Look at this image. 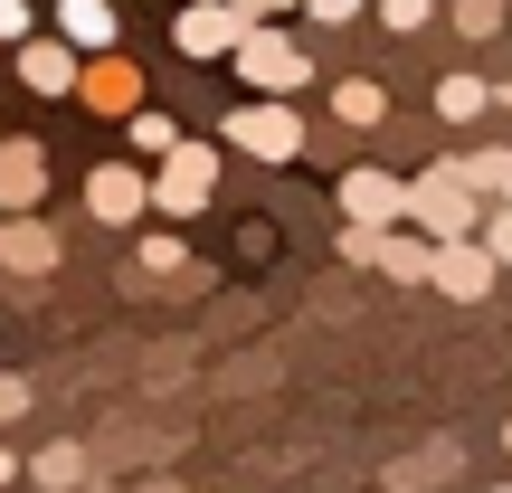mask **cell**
<instances>
[{
	"instance_id": "cell-20",
	"label": "cell",
	"mask_w": 512,
	"mask_h": 493,
	"mask_svg": "<svg viewBox=\"0 0 512 493\" xmlns=\"http://www.w3.org/2000/svg\"><path fill=\"white\" fill-rule=\"evenodd\" d=\"M143 266H152V275H181V266H190V247L171 238V228H152V238H143Z\"/></svg>"
},
{
	"instance_id": "cell-18",
	"label": "cell",
	"mask_w": 512,
	"mask_h": 493,
	"mask_svg": "<svg viewBox=\"0 0 512 493\" xmlns=\"http://www.w3.org/2000/svg\"><path fill=\"white\" fill-rule=\"evenodd\" d=\"M124 133H133V152H152V162L181 143V124H171V114H152V105H133V114H124Z\"/></svg>"
},
{
	"instance_id": "cell-11",
	"label": "cell",
	"mask_w": 512,
	"mask_h": 493,
	"mask_svg": "<svg viewBox=\"0 0 512 493\" xmlns=\"http://www.w3.org/2000/svg\"><path fill=\"white\" fill-rule=\"evenodd\" d=\"M38 200H48V143L10 133L0 143V209H38Z\"/></svg>"
},
{
	"instance_id": "cell-25",
	"label": "cell",
	"mask_w": 512,
	"mask_h": 493,
	"mask_svg": "<svg viewBox=\"0 0 512 493\" xmlns=\"http://www.w3.org/2000/svg\"><path fill=\"white\" fill-rule=\"evenodd\" d=\"M10 418H29V380H0V427Z\"/></svg>"
},
{
	"instance_id": "cell-10",
	"label": "cell",
	"mask_w": 512,
	"mask_h": 493,
	"mask_svg": "<svg viewBox=\"0 0 512 493\" xmlns=\"http://www.w3.org/2000/svg\"><path fill=\"white\" fill-rule=\"evenodd\" d=\"M494 256H484V238H446L437 247V294H456V304H484V294H494Z\"/></svg>"
},
{
	"instance_id": "cell-13",
	"label": "cell",
	"mask_w": 512,
	"mask_h": 493,
	"mask_svg": "<svg viewBox=\"0 0 512 493\" xmlns=\"http://www.w3.org/2000/svg\"><path fill=\"white\" fill-rule=\"evenodd\" d=\"M57 38H67V48H114V38H124V19H114V0H57Z\"/></svg>"
},
{
	"instance_id": "cell-32",
	"label": "cell",
	"mask_w": 512,
	"mask_h": 493,
	"mask_svg": "<svg viewBox=\"0 0 512 493\" xmlns=\"http://www.w3.org/2000/svg\"><path fill=\"white\" fill-rule=\"evenodd\" d=\"M503 456H512V427H503Z\"/></svg>"
},
{
	"instance_id": "cell-23",
	"label": "cell",
	"mask_w": 512,
	"mask_h": 493,
	"mask_svg": "<svg viewBox=\"0 0 512 493\" xmlns=\"http://www.w3.org/2000/svg\"><path fill=\"white\" fill-rule=\"evenodd\" d=\"M380 19L408 38V29H427V19H437V0H380Z\"/></svg>"
},
{
	"instance_id": "cell-35",
	"label": "cell",
	"mask_w": 512,
	"mask_h": 493,
	"mask_svg": "<svg viewBox=\"0 0 512 493\" xmlns=\"http://www.w3.org/2000/svg\"><path fill=\"white\" fill-rule=\"evenodd\" d=\"M0 219H10V209H0Z\"/></svg>"
},
{
	"instance_id": "cell-24",
	"label": "cell",
	"mask_w": 512,
	"mask_h": 493,
	"mask_svg": "<svg viewBox=\"0 0 512 493\" xmlns=\"http://www.w3.org/2000/svg\"><path fill=\"white\" fill-rule=\"evenodd\" d=\"M38 29V10H29V0H0V38H10V48H19V38H29Z\"/></svg>"
},
{
	"instance_id": "cell-30",
	"label": "cell",
	"mask_w": 512,
	"mask_h": 493,
	"mask_svg": "<svg viewBox=\"0 0 512 493\" xmlns=\"http://www.w3.org/2000/svg\"><path fill=\"white\" fill-rule=\"evenodd\" d=\"M494 200H512V162H503V190H494Z\"/></svg>"
},
{
	"instance_id": "cell-29",
	"label": "cell",
	"mask_w": 512,
	"mask_h": 493,
	"mask_svg": "<svg viewBox=\"0 0 512 493\" xmlns=\"http://www.w3.org/2000/svg\"><path fill=\"white\" fill-rule=\"evenodd\" d=\"M494 105H512V76H503V86H494Z\"/></svg>"
},
{
	"instance_id": "cell-16",
	"label": "cell",
	"mask_w": 512,
	"mask_h": 493,
	"mask_svg": "<svg viewBox=\"0 0 512 493\" xmlns=\"http://www.w3.org/2000/svg\"><path fill=\"white\" fill-rule=\"evenodd\" d=\"M29 475L48 484V493H76V484H86V446H67V437H57V446H38V456H29Z\"/></svg>"
},
{
	"instance_id": "cell-14",
	"label": "cell",
	"mask_w": 512,
	"mask_h": 493,
	"mask_svg": "<svg viewBox=\"0 0 512 493\" xmlns=\"http://www.w3.org/2000/svg\"><path fill=\"white\" fill-rule=\"evenodd\" d=\"M380 266L399 275V285H437V238H427V228L418 238H380Z\"/></svg>"
},
{
	"instance_id": "cell-17",
	"label": "cell",
	"mask_w": 512,
	"mask_h": 493,
	"mask_svg": "<svg viewBox=\"0 0 512 493\" xmlns=\"http://www.w3.org/2000/svg\"><path fill=\"white\" fill-rule=\"evenodd\" d=\"M484 105H494V86H484V76H446V86H437V114H446V124H475Z\"/></svg>"
},
{
	"instance_id": "cell-9",
	"label": "cell",
	"mask_w": 512,
	"mask_h": 493,
	"mask_svg": "<svg viewBox=\"0 0 512 493\" xmlns=\"http://www.w3.org/2000/svg\"><path fill=\"white\" fill-rule=\"evenodd\" d=\"M76 67H86V48H67V38H19V86L29 95H76Z\"/></svg>"
},
{
	"instance_id": "cell-22",
	"label": "cell",
	"mask_w": 512,
	"mask_h": 493,
	"mask_svg": "<svg viewBox=\"0 0 512 493\" xmlns=\"http://www.w3.org/2000/svg\"><path fill=\"white\" fill-rule=\"evenodd\" d=\"M380 238H389V228H361V219H342V256H351V266H380Z\"/></svg>"
},
{
	"instance_id": "cell-28",
	"label": "cell",
	"mask_w": 512,
	"mask_h": 493,
	"mask_svg": "<svg viewBox=\"0 0 512 493\" xmlns=\"http://www.w3.org/2000/svg\"><path fill=\"white\" fill-rule=\"evenodd\" d=\"M19 484V456H10V446H0V493H10Z\"/></svg>"
},
{
	"instance_id": "cell-2",
	"label": "cell",
	"mask_w": 512,
	"mask_h": 493,
	"mask_svg": "<svg viewBox=\"0 0 512 493\" xmlns=\"http://www.w3.org/2000/svg\"><path fill=\"white\" fill-rule=\"evenodd\" d=\"M209 200H219V152H209V143H171V152H162V171H152V209L190 228Z\"/></svg>"
},
{
	"instance_id": "cell-5",
	"label": "cell",
	"mask_w": 512,
	"mask_h": 493,
	"mask_svg": "<svg viewBox=\"0 0 512 493\" xmlns=\"http://www.w3.org/2000/svg\"><path fill=\"white\" fill-rule=\"evenodd\" d=\"M76 105H86V114H105V124H124V114L143 105V67H133L124 48H95L86 67H76Z\"/></svg>"
},
{
	"instance_id": "cell-31",
	"label": "cell",
	"mask_w": 512,
	"mask_h": 493,
	"mask_svg": "<svg viewBox=\"0 0 512 493\" xmlns=\"http://www.w3.org/2000/svg\"><path fill=\"white\" fill-rule=\"evenodd\" d=\"M76 493H114V484H76Z\"/></svg>"
},
{
	"instance_id": "cell-21",
	"label": "cell",
	"mask_w": 512,
	"mask_h": 493,
	"mask_svg": "<svg viewBox=\"0 0 512 493\" xmlns=\"http://www.w3.org/2000/svg\"><path fill=\"white\" fill-rule=\"evenodd\" d=\"M456 29L465 38H494L503 29V0H456Z\"/></svg>"
},
{
	"instance_id": "cell-3",
	"label": "cell",
	"mask_w": 512,
	"mask_h": 493,
	"mask_svg": "<svg viewBox=\"0 0 512 493\" xmlns=\"http://www.w3.org/2000/svg\"><path fill=\"white\" fill-rule=\"evenodd\" d=\"M219 133H228V152H256V162H304V114L285 95H247Z\"/></svg>"
},
{
	"instance_id": "cell-34",
	"label": "cell",
	"mask_w": 512,
	"mask_h": 493,
	"mask_svg": "<svg viewBox=\"0 0 512 493\" xmlns=\"http://www.w3.org/2000/svg\"><path fill=\"white\" fill-rule=\"evenodd\" d=\"M494 493H512V484H494Z\"/></svg>"
},
{
	"instance_id": "cell-4",
	"label": "cell",
	"mask_w": 512,
	"mask_h": 493,
	"mask_svg": "<svg viewBox=\"0 0 512 493\" xmlns=\"http://www.w3.org/2000/svg\"><path fill=\"white\" fill-rule=\"evenodd\" d=\"M228 57H238V76H247L256 95H294V86H304V76H313V57L294 48L285 29H266V19H256V29H247V38H238V48H228Z\"/></svg>"
},
{
	"instance_id": "cell-1",
	"label": "cell",
	"mask_w": 512,
	"mask_h": 493,
	"mask_svg": "<svg viewBox=\"0 0 512 493\" xmlns=\"http://www.w3.org/2000/svg\"><path fill=\"white\" fill-rule=\"evenodd\" d=\"M408 228H427V238H475V228H484V190H465L456 181V171H418V181H408Z\"/></svg>"
},
{
	"instance_id": "cell-15",
	"label": "cell",
	"mask_w": 512,
	"mask_h": 493,
	"mask_svg": "<svg viewBox=\"0 0 512 493\" xmlns=\"http://www.w3.org/2000/svg\"><path fill=\"white\" fill-rule=\"evenodd\" d=\"M332 114H342L351 133H370V124H380V114H389V95L370 86V76H332Z\"/></svg>"
},
{
	"instance_id": "cell-6",
	"label": "cell",
	"mask_w": 512,
	"mask_h": 493,
	"mask_svg": "<svg viewBox=\"0 0 512 493\" xmlns=\"http://www.w3.org/2000/svg\"><path fill=\"white\" fill-rule=\"evenodd\" d=\"M238 38H247L238 0H181V19H171V48H181V57H228Z\"/></svg>"
},
{
	"instance_id": "cell-8",
	"label": "cell",
	"mask_w": 512,
	"mask_h": 493,
	"mask_svg": "<svg viewBox=\"0 0 512 493\" xmlns=\"http://www.w3.org/2000/svg\"><path fill=\"white\" fill-rule=\"evenodd\" d=\"M342 219L399 228V219H408V181H399V171H342Z\"/></svg>"
},
{
	"instance_id": "cell-19",
	"label": "cell",
	"mask_w": 512,
	"mask_h": 493,
	"mask_svg": "<svg viewBox=\"0 0 512 493\" xmlns=\"http://www.w3.org/2000/svg\"><path fill=\"white\" fill-rule=\"evenodd\" d=\"M475 238H484V256H494V266H512V200L484 209V228H475Z\"/></svg>"
},
{
	"instance_id": "cell-12",
	"label": "cell",
	"mask_w": 512,
	"mask_h": 493,
	"mask_svg": "<svg viewBox=\"0 0 512 493\" xmlns=\"http://www.w3.org/2000/svg\"><path fill=\"white\" fill-rule=\"evenodd\" d=\"M0 266L10 275H48L57 266V228L38 219V209H10V219H0Z\"/></svg>"
},
{
	"instance_id": "cell-27",
	"label": "cell",
	"mask_w": 512,
	"mask_h": 493,
	"mask_svg": "<svg viewBox=\"0 0 512 493\" xmlns=\"http://www.w3.org/2000/svg\"><path fill=\"white\" fill-rule=\"evenodd\" d=\"M238 10H247V29H256V19H275V10H304V0H238Z\"/></svg>"
},
{
	"instance_id": "cell-7",
	"label": "cell",
	"mask_w": 512,
	"mask_h": 493,
	"mask_svg": "<svg viewBox=\"0 0 512 493\" xmlns=\"http://www.w3.org/2000/svg\"><path fill=\"white\" fill-rule=\"evenodd\" d=\"M86 219H105V228L152 219V181H143L133 162H95V171H86Z\"/></svg>"
},
{
	"instance_id": "cell-26",
	"label": "cell",
	"mask_w": 512,
	"mask_h": 493,
	"mask_svg": "<svg viewBox=\"0 0 512 493\" xmlns=\"http://www.w3.org/2000/svg\"><path fill=\"white\" fill-rule=\"evenodd\" d=\"M313 19H323V29H342V19H361V0H304Z\"/></svg>"
},
{
	"instance_id": "cell-33",
	"label": "cell",
	"mask_w": 512,
	"mask_h": 493,
	"mask_svg": "<svg viewBox=\"0 0 512 493\" xmlns=\"http://www.w3.org/2000/svg\"><path fill=\"white\" fill-rule=\"evenodd\" d=\"M143 493H171V484H143Z\"/></svg>"
}]
</instances>
